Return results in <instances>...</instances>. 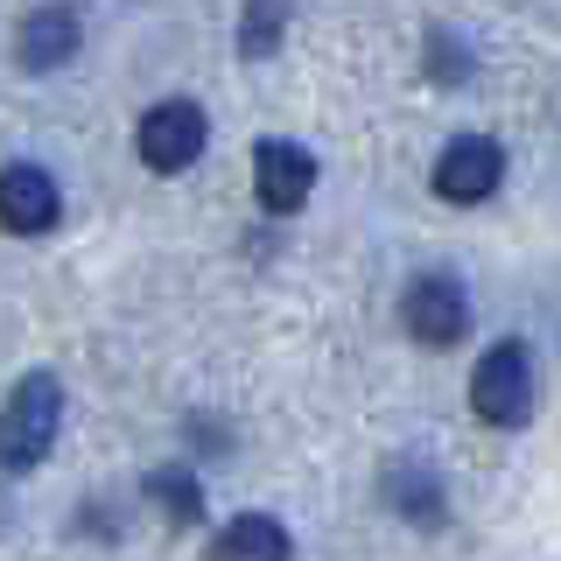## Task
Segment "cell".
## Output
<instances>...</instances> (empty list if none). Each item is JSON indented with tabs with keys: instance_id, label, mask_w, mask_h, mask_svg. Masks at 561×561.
<instances>
[{
	"instance_id": "obj_9",
	"label": "cell",
	"mask_w": 561,
	"mask_h": 561,
	"mask_svg": "<svg viewBox=\"0 0 561 561\" xmlns=\"http://www.w3.org/2000/svg\"><path fill=\"white\" fill-rule=\"evenodd\" d=\"M288 526L267 519V513H239L232 526H218L210 540V561H288Z\"/></svg>"
},
{
	"instance_id": "obj_7",
	"label": "cell",
	"mask_w": 561,
	"mask_h": 561,
	"mask_svg": "<svg viewBox=\"0 0 561 561\" xmlns=\"http://www.w3.org/2000/svg\"><path fill=\"white\" fill-rule=\"evenodd\" d=\"M57 183H49V169H35V162H14V169H0V225L8 232H49L57 225Z\"/></svg>"
},
{
	"instance_id": "obj_4",
	"label": "cell",
	"mask_w": 561,
	"mask_h": 561,
	"mask_svg": "<svg viewBox=\"0 0 561 561\" xmlns=\"http://www.w3.org/2000/svg\"><path fill=\"white\" fill-rule=\"evenodd\" d=\"M400 323L414 330L421 344H456L470 330V295H463V280L456 274H421L408 280V295H400Z\"/></svg>"
},
{
	"instance_id": "obj_10",
	"label": "cell",
	"mask_w": 561,
	"mask_h": 561,
	"mask_svg": "<svg viewBox=\"0 0 561 561\" xmlns=\"http://www.w3.org/2000/svg\"><path fill=\"white\" fill-rule=\"evenodd\" d=\"M148 499H154V513L169 526H197L204 519V491H197V478H183V470H154Z\"/></svg>"
},
{
	"instance_id": "obj_3",
	"label": "cell",
	"mask_w": 561,
	"mask_h": 561,
	"mask_svg": "<svg viewBox=\"0 0 561 561\" xmlns=\"http://www.w3.org/2000/svg\"><path fill=\"white\" fill-rule=\"evenodd\" d=\"M134 140H140V162H148L154 175H183L204 154L210 119H204L197 99H162V105H148V113H140V134Z\"/></svg>"
},
{
	"instance_id": "obj_6",
	"label": "cell",
	"mask_w": 561,
	"mask_h": 561,
	"mask_svg": "<svg viewBox=\"0 0 561 561\" xmlns=\"http://www.w3.org/2000/svg\"><path fill=\"white\" fill-rule=\"evenodd\" d=\"M253 190H260V204H267L274 218L302 210L309 190H316V154L295 148V140H260L253 148Z\"/></svg>"
},
{
	"instance_id": "obj_1",
	"label": "cell",
	"mask_w": 561,
	"mask_h": 561,
	"mask_svg": "<svg viewBox=\"0 0 561 561\" xmlns=\"http://www.w3.org/2000/svg\"><path fill=\"white\" fill-rule=\"evenodd\" d=\"M57 428H64V386H57V373L14 379V393L0 400V463H8V470H35L49 456V443H57Z\"/></svg>"
},
{
	"instance_id": "obj_2",
	"label": "cell",
	"mask_w": 561,
	"mask_h": 561,
	"mask_svg": "<svg viewBox=\"0 0 561 561\" xmlns=\"http://www.w3.org/2000/svg\"><path fill=\"white\" fill-rule=\"evenodd\" d=\"M470 408L491 428H519L534 414V351L526 344H491L470 373Z\"/></svg>"
},
{
	"instance_id": "obj_11",
	"label": "cell",
	"mask_w": 561,
	"mask_h": 561,
	"mask_svg": "<svg viewBox=\"0 0 561 561\" xmlns=\"http://www.w3.org/2000/svg\"><path fill=\"white\" fill-rule=\"evenodd\" d=\"M280 22H288V14H280V8H253V14H245V57H267V49H274V35H280Z\"/></svg>"
},
{
	"instance_id": "obj_5",
	"label": "cell",
	"mask_w": 561,
	"mask_h": 561,
	"mask_svg": "<svg viewBox=\"0 0 561 561\" xmlns=\"http://www.w3.org/2000/svg\"><path fill=\"white\" fill-rule=\"evenodd\" d=\"M499 183H505V154L484 134H456L443 148V162H435V197L443 204H484Z\"/></svg>"
},
{
	"instance_id": "obj_8",
	"label": "cell",
	"mask_w": 561,
	"mask_h": 561,
	"mask_svg": "<svg viewBox=\"0 0 561 561\" xmlns=\"http://www.w3.org/2000/svg\"><path fill=\"white\" fill-rule=\"evenodd\" d=\"M14 49H22L28 70L70 64V57H78V14H70V8H35L22 22V35H14Z\"/></svg>"
}]
</instances>
